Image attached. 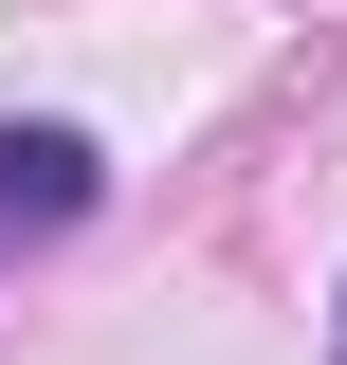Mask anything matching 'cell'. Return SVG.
<instances>
[{
    "mask_svg": "<svg viewBox=\"0 0 347 365\" xmlns=\"http://www.w3.org/2000/svg\"><path fill=\"white\" fill-rule=\"evenodd\" d=\"M329 365H347V311H329Z\"/></svg>",
    "mask_w": 347,
    "mask_h": 365,
    "instance_id": "2",
    "label": "cell"
},
{
    "mask_svg": "<svg viewBox=\"0 0 347 365\" xmlns=\"http://www.w3.org/2000/svg\"><path fill=\"white\" fill-rule=\"evenodd\" d=\"M91 201H110V146H91V128H55V110H19V128H0V256L74 237Z\"/></svg>",
    "mask_w": 347,
    "mask_h": 365,
    "instance_id": "1",
    "label": "cell"
}]
</instances>
